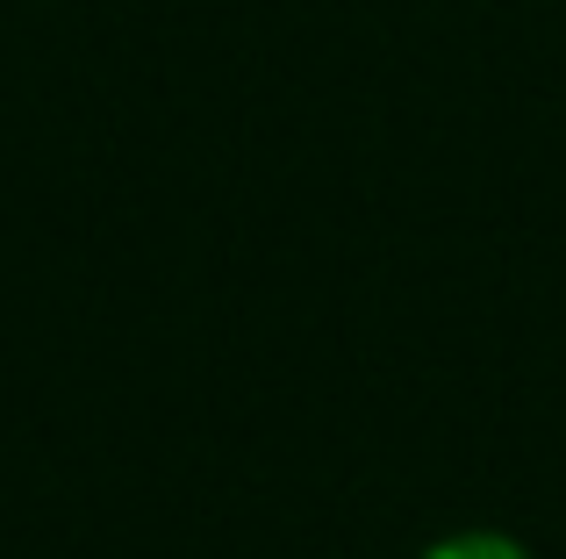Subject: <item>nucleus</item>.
<instances>
[{
  "label": "nucleus",
  "instance_id": "f257e3e1",
  "mask_svg": "<svg viewBox=\"0 0 566 559\" xmlns=\"http://www.w3.org/2000/svg\"><path fill=\"white\" fill-rule=\"evenodd\" d=\"M423 559H531V552H524V538H510V531H452Z\"/></svg>",
  "mask_w": 566,
  "mask_h": 559
}]
</instances>
